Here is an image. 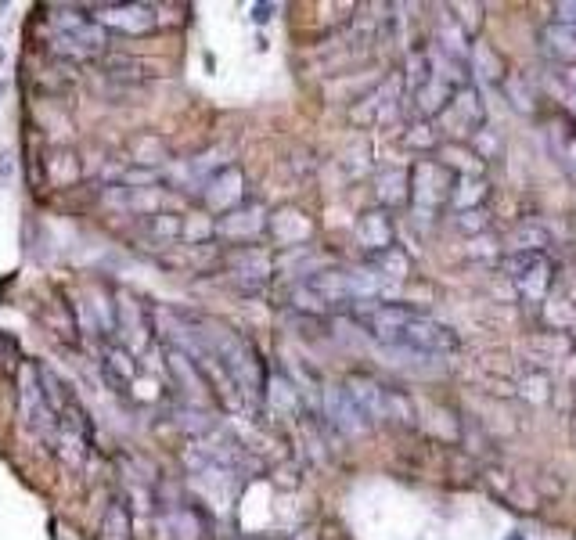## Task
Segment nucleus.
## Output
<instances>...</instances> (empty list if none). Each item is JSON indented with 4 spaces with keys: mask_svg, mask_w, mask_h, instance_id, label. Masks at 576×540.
<instances>
[{
    "mask_svg": "<svg viewBox=\"0 0 576 540\" xmlns=\"http://www.w3.org/2000/svg\"><path fill=\"white\" fill-rule=\"evenodd\" d=\"M51 26V54H58L62 62H94L108 51V29H101L87 8H72L62 4L47 15Z\"/></svg>",
    "mask_w": 576,
    "mask_h": 540,
    "instance_id": "f257e3e1",
    "label": "nucleus"
},
{
    "mask_svg": "<svg viewBox=\"0 0 576 540\" xmlns=\"http://www.w3.org/2000/svg\"><path fill=\"white\" fill-rule=\"evenodd\" d=\"M18 414H22V422L36 440H44L54 450V443H58V411L47 400L36 364H26L18 371Z\"/></svg>",
    "mask_w": 576,
    "mask_h": 540,
    "instance_id": "f03ea898",
    "label": "nucleus"
},
{
    "mask_svg": "<svg viewBox=\"0 0 576 540\" xmlns=\"http://www.w3.org/2000/svg\"><path fill=\"white\" fill-rule=\"evenodd\" d=\"M407 173H411V206L425 209V213H436L440 206H447L450 195H454V184H458V177L440 159H418Z\"/></svg>",
    "mask_w": 576,
    "mask_h": 540,
    "instance_id": "7ed1b4c3",
    "label": "nucleus"
},
{
    "mask_svg": "<svg viewBox=\"0 0 576 540\" xmlns=\"http://www.w3.org/2000/svg\"><path fill=\"white\" fill-rule=\"evenodd\" d=\"M353 321L364 324L378 342H386V346H400L404 342V332L407 324L414 321L418 310H411L407 303H393V299H382V303H357L350 310Z\"/></svg>",
    "mask_w": 576,
    "mask_h": 540,
    "instance_id": "20e7f679",
    "label": "nucleus"
},
{
    "mask_svg": "<svg viewBox=\"0 0 576 540\" xmlns=\"http://www.w3.org/2000/svg\"><path fill=\"white\" fill-rule=\"evenodd\" d=\"M504 270H508V278L515 281V288H519V296L526 299V303H548L551 285H555L548 256H537V252L504 256Z\"/></svg>",
    "mask_w": 576,
    "mask_h": 540,
    "instance_id": "39448f33",
    "label": "nucleus"
},
{
    "mask_svg": "<svg viewBox=\"0 0 576 540\" xmlns=\"http://www.w3.org/2000/svg\"><path fill=\"white\" fill-rule=\"evenodd\" d=\"M54 454L65 461V465L80 468L90 454V418L83 411L80 400H69V404L58 411V443H54Z\"/></svg>",
    "mask_w": 576,
    "mask_h": 540,
    "instance_id": "423d86ee",
    "label": "nucleus"
},
{
    "mask_svg": "<svg viewBox=\"0 0 576 540\" xmlns=\"http://www.w3.org/2000/svg\"><path fill=\"white\" fill-rule=\"evenodd\" d=\"M155 4H98L90 8V18L98 22L108 33H123V36H144L159 26V15H155Z\"/></svg>",
    "mask_w": 576,
    "mask_h": 540,
    "instance_id": "0eeeda50",
    "label": "nucleus"
},
{
    "mask_svg": "<svg viewBox=\"0 0 576 540\" xmlns=\"http://www.w3.org/2000/svg\"><path fill=\"white\" fill-rule=\"evenodd\" d=\"M440 123L447 126L450 141H468L476 137L479 130L486 126V105L479 101V90L468 83L454 94V101L447 105V112L440 116Z\"/></svg>",
    "mask_w": 576,
    "mask_h": 540,
    "instance_id": "6e6552de",
    "label": "nucleus"
},
{
    "mask_svg": "<svg viewBox=\"0 0 576 540\" xmlns=\"http://www.w3.org/2000/svg\"><path fill=\"white\" fill-rule=\"evenodd\" d=\"M267 227H270V216H267V206H260V202H245L242 209H234V213L216 220V234L227 238V242H234L238 249L260 242L263 234H267Z\"/></svg>",
    "mask_w": 576,
    "mask_h": 540,
    "instance_id": "1a4fd4ad",
    "label": "nucleus"
},
{
    "mask_svg": "<svg viewBox=\"0 0 576 540\" xmlns=\"http://www.w3.org/2000/svg\"><path fill=\"white\" fill-rule=\"evenodd\" d=\"M202 206L209 213H216V220L234 209L245 206V173L238 166H220V173L206 180V188H202Z\"/></svg>",
    "mask_w": 576,
    "mask_h": 540,
    "instance_id": "9d476101",
    "label": "nucleus"
},
{
    "mask_svg": "<svg viewBox=\"0 0 576 540\" xmlns=\"http://www.w3.org/2000/svg\"><path fill=\"white\" fill-rule=\"evenodd\" d=\"M400 346H407V350H414V353L440 357V353L458 350V335H454V328H447V324L432 321V317H425V314H414V321L407 324Z\"/></svg>",
    "mask_w": 576,
    "mask_h": 540,
    "instance_id": "9b49d317",
    "label": "nucleus"
},
{
    "mask_svg": "<svg viewBox=\"0 0 576 540\" xmlns=\"http://www.w3.org/2000/svg\"><path fill=\"white\" fill-rule=\"evenodd\" d=\"M324 425L339 429L342 436H360L371 429V418L346 396V389H328L324 393Z\"/></svg>",
    "mask_w": 576,
    "mask_h": 540,
    "instance_id": "f8f14e48",
    "label": "nucleus"
},
{
    "mask_svg": "<svg viewBox=\"0 0 576 540\" xmlns=\"http://www.w3.org/2000/svg\"><path fill=\"white\" fill-rule=\"evenodd\" d=\"M227 267H231L234 281H238L245 292H256V288H263L270 278V252L260 249V245H245V249L231 252Z\"/></svg>",
    "mask_w": 576,
    "mask_h": 540,
    "instance_id": "ddd939ff",
    "label": "nucleus"
},
{
    "mask_svg": "<svg viewBox=\"0 0 576 540\" xmlns=\"http://www.w3.org/2000/svg\"><path fill=\"white\" fill-rule=\"evenodd\" d=\"M166 368H170L173 382L184 389V396L198 407V400H202L209 389H206V378H202V371H198L195 360H191L184 350H177V346H170V350H166Z\"/></svg>",
    "mask_w": 576,
    "mask_h": 540,
    "instance_id": "4468645a",
    "label": "nucleus"
},
{
    "mask_svg": "<svg viewBox=\"0 0 576 540\" xmlns=\"http://www.w3.org/2000/svg\"><path fill=\"white\" fill-rule=\"evenodd\" d=\"M357 242L368 249V256H375V252H386L393 242V220H389L386 209H371V213H364L357 220Z\"/></svg>",
    "mask_w": 576,
    "mask_h": 540,
    "instance_id": "2eb2a0df",
    "label": "nucleus"
},
{
    "mask_svg": "<svg viewBox=\"0 0 576 540\" xmlns=\"http://www.w3.org/2000/svg\"><path fill=\"white\" fill-rule=\"evenodd\" d=\"M342 389H346V396H350L360 411L368 414L371 422H378V418H382V411H386V386H378L375 378L350 375L346 382H342Z\"/></svg>",
    "mask_w": 576,
    "mask_h": 540,
    "instance_id": "dca6fc26",
    "label": "nucleus"
},
{
    "mask_svg": "<svg viewBox=\"0 0 576 540\" xmlns=\"http://www.w3.org/2000/svg\"><path fill=\"white\" fill-rule=\"evenodd\" d=\"M548 245H551V231L548 224H540V220H522V224L512 227V234L504 238L508 256H519V252H537V256H544Z\"/></svg>",
    "mask_w": 576,
    "mask_h": 540,
    "instance_id": "f3484780",
    "label": "nucleus"
},
{
    "mask_svg": "<svg viewBox=\"0 0 576 540\" xmlns=\"http://www.w3.org/2000/svg\"><path fill=\"white\" fill-rule=\"evenodd\" d=\"M94 540H134V522H130V504H126V497H112V501H108Z\"/></svg>",
    "mask_w": 576,
    "mask_h": 540,
    "instance_id": "a211bd4d",
    "label": "nucleus"
},
{
    "mask_svg": "<svg viewBox=\"0 0 576 540\" xmlns=\"http://www.w3.org/2000/svg\"><path fill=\"white\" fill-rule=\"evenodd\" d=\"M540 47H544V54L555 58V62H566L569 69L576 65V29L548 22V26L540 29Z\"/></svg>",
    "mask_w": 576,
    "mask_h": 540,
    "instance_id": "6ab92c4d",
    "label": "nucleus"
},
{
    "mask_svg": "<svg viewBox=\"0 0 576 540\" xmlns=\"http://www.w3.org/2000/svg\"><path fill=\"white\" fill-rule=\"evenodd\" d=\"M144 234L148 242L155 245H173V242H184V216L180 213H148L144 216Z\"/></svg>",
    "mask_w": 576,
    "mask_h": 540,
    "instance_id": "aec40b11",
    "label": "nucleus"
},
{
    "mask_svg": "<svg viewBox=\"0 0 576 540\" xmlns=\"http://www.w3.org/2000/svg\"><path fill=\"white\" fill-rule=\"evenodd\" d=\"M44 170H47V180L58 184V188H72V184L83 177L80 159H76L69 148H51L44 159Z\"/></svg>",
    "mask_w": 576,
    "mask_h": 540,
    "instance_id": "412c9836",
    "label": "nucleus"
},
{
    "mask_svg": "<svg viewBox=\"0 0 576 540\" xmlns=\"http://www.w3.org/2000/svg\"><path fill=\"white\" fill-rule=\"evenodd\" d=\"M166 526L173 530V540H202V533H206V519L191 504H180V508L166 512Z\"/></svg>",
    "mask_w": 576,
    "mask_h": 540,
    "instance_id": "4be33fe9",
    "label": "nucleus"
},
{
    "mask_svg": "<svg viewBox=\"0 0 576 540\" xmlns=\"http://www.w3.org/2000/svg\"><path fill=\"white\" fill-rule=\"evenodd\" d=\"M486 198H490V188H486L483 177H458L454 195H450V206L458 209V213H476Z\"/></svg>",
    "mask_w": 576,
    "mask_h": 540,
    "instance_id": "5701e85b",
    "label": "nucleus"
},
{
    "mask_svg": "<svg viewBox=\"0 0 576 540\" xmlns=\"http://www.w3.org/2000/svg\"><path fill=\"white\" fill-rule=\"evenodd\" d=\"M472 72H476L479 80L494 83V87H501V83L508 80V72H504V62L497 58L494 47L483 44V40H476V44H472Z\"/></svg>",
    "mask_w": 576,
    "mask_h": 540,
    "instance_id": "b1692460",
    "label": "nucleus"
},
{
    "mask_svg": "<svg viewBox=\"0 0 576 540\" xmlns=\"http://www.w3.org/2000/svg\"><path fill=\"white\" fill-rule=\"evenodd\" d=\"M378 198H382V206H407L411 202V173L382 170V177H378Z\"/></svg>",
    "mask_w": 576,
    "mask_h": 540,
    "instance_id": "393cba45",
    "label": "nucleus"
},
{
    "mask_svg": "<svg viewBox=\"0 0 576 540\" xmlns=\"http://www.w3.org/2000/svg\"><path fill=\"white\" fill-rule=\"evenodd\" d=\"M371 267L382 274V278H389L396 285V281H407L411 278V256H407L400 245H389L386 252H375V256H368Z\"/></svg>",
    "mask_w": 576,
    "mask_h": 540,
    "instance_id": "a878e982",
    "label": "nucleus"
},
{
    "mask_svg": "<svg viewBox=\"0 0 576 540\" xmlns=\"http://www.w3.org/2000/svg\"><path fill=\"white\" fill-rule=\"evenodd\" d=\"M101 364H105V371H108V378L116 382V386H130L134 382V375H137V364H134V357L123 350V346H112L108 342L105 350H101Z\"/></svg>",
    "mask_w": 576,
    "mask_h": 540,
    "instance_id": "bb28decb",
    "label": "nucleus"
},
{
    "mask_svg": "<svg viewBox=\"0 0 576 540\" xmlns=\"http://www.w3.org/2000/svg\"><path fill=\"white\" fill-rule=\"evenodd\" d=\"M432 80V54L425 47H414L407 54V69H404V90L407 94H418L425 83Z\"/></svg>",
    "mask_w": 576,
    "mask_h": 540,
    "instance_id": "cd10ccee",
    "label": "nucleus"
},
{
    "mask_svg": "<svg viewBox=\"0 0 576 540\" xmlns=\"http://www.w3.org/2000/svg\"><path fill=\"white\" fill-rule=\"evenodd\" d=\"M173 422L180 425L184 432H191V436H209V432L216 429V418L209 411H202V407H195V404H184V407H177V418Z\"/></svg>",
    "mask_w": 576,
    "mask_h": 540,
    "instance_id": "c85d7f7f",
    "label": "nucleus"
},
{
    "mask_svg": "<svg viewBox=\"0 0 576 540\" xmlns=\"http://www.w3.org/2000/svg\"><path fill=\"white\" fill-rule=\"evenodd\" d=\"M404 141L411 144V148H436V152H440L443 137L440 130H432V119H414L411 130L404 134Z\"/></svg>",
    "mask_w": 576,
    "mask_h": 540,
    "instance_id": "c756f323",
    "label": "nucleus"
},
{
    "mask_svg": "<svg viewBox=\"0 0 576 540\" xmlns=\"http://www.w3.org/2000/svg\"><path fill=\"white\" fill-rule=\"evenodd\" d=\"M382 418H393V422L414 425V404H411V396L400 393V389H386V411H382Z\"/></svg>",
    "mask_w": 576,
    "mask_h": 540,
    "instance_id": "7c9ffc66",
    "label": "nucleus"
},
{
    "mask_svg": "<svg viewBox=\"0 0 576 540\" xmlns=\"http://www.w3.org/2000/svg\"><path fill=\"white\" fill-rule=\"evenodd\" d=\"M170 159V152H166V144L159 141V137H141V141L134 144V162H141V166H155V162H166Z\"/></svg>",
    "mask_w": 576,
    "mask_h": 540,
    "instance_id": "2f4dec72",
    "label": "nucleus"
},
{
    "mask_svg": "<svg viewBox=\"0 0 576 540\" xmlns=\"http://www.w3.org/2000/svg\"><path fill=\"white\" fill-rule=\"evenodd\" d=\"M501 90L512 98V105L519 108V112H533V94H530V87L522 90V76H508V80L501 83Z\"/></svg>",
    "mask_w": 576,
    "mask_h": 540,
    "instance_id": "473e14b6",
    "label": "nucleus"
},
{
    "mask_svg": "<svg viewBox=\"0 0 576 540\" xmlns=\"http://www.w3.org/2000/svg\"><path fill=\"white\" fill-rule=\"evenodd\" d=\"M454 11H461L458 15V26L465 29L468 36H476V29H479V22H483V15H479V4H454Z\"/></svg>",
    "mask_w": 576,
    "mask_h": 540,
    "instance_id": "72a5a7b5",
    "label": "nucleus"
},
{
    "mask_svg": "<svg viewBox=\"0 0 576 540\" xmlns=\"http://www.w3.org/2000/svg\"><path fill=\"white\" fill-rule=\"evenodd\" d=\"M551 22H555V26L576 29V0H558L555 8H551Z\"/></svg>",
    "mask_w": 576,
    "mask_h": 540,
    "instance_id": "f704fd0d",
    "label": "nucleus"
},
{
    "mask_svg": "<svg viewBox=\"0 0 576 540\" xmlns=\"http://www.w3.org/2000/svg\"><path fill=\"white\" fill-rule=\"evenodd\" d=\"M558 155H562V166H566V173L576 184V137H569V141L558 144Z\"/></svg>",
    "mask_w": 576,
    "mask_h": 540,
    "instance_id": "c9c22d12",
    "label": "nucleus"
},
{
    "mask_svg": "<svg viewBox=\"0 0 576 540\" xmlns=\"http://www.w3.org/2000/svg\"><path fill=\"white\" fill-rule=\"evenodd\" d=\"M274 11H278V4H256V8H252V18H256V22H270Z\"/></svg>",
    "mask_w": 576,
    "mask_h": 540,
    "instance_id": "e433bc0d",
    "label": "nucleus"
},
{
    "mask_svg": "<svg viewBox=\"0 0 576 540\" xmlns=\"http://www.w3.org/2000/svg\"><path fill=\"white\" fill-rule=\"evenodd\" d=\"M566 83H569V87L576 90V65H573V69H566Z\"/></svg>",
    "mask_w": 576,
    "mask_h": 540,
    "instance_id": "4c0bfd02",
    "label": "nucleus"
},
{
    "mask_svg": "<svg viewBox=\"0 0 576 540\" xmlns=\"http://www.w3.org/2000/svg\"><path fill=\"white\" fill-rule=\"evenodd\" d=\"M569 332H573V339H576V317H573V324H569Z\"/></svg>",
    "mask_w": 576,
    "mask_h": 540,
    "instance_id": "58836bf2",
    "label": "nucleus"
},
{
    "mask_svg": "<svg viewBox=\"0 0 576 540\" xmlns=\"http://www.w3.org/2000/svg\"><path fill=\"white\" fill-rule=\"evenodd\" d=\"M569 101H573V108H576V90H573V98H569Z\"/></svg>",
    "mask_w": 576,
    "mask_h": 540,
    "instance_id": "ea45409f",
    "label": "nucleus"
}]
</instances>
